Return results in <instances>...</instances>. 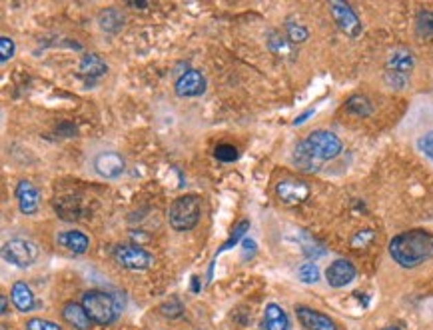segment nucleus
Listing matches in <instances>:
<instances>
[{
    "instance_id": "f257e3e1",
    "label": "nucleus",
    "mask_w": 433,
    "mask_h": 330,
    "mask_svg": "<svg viewBox=\"0 0 433 330\" xmlns=\"http://www.w3.org/2000/svg\"><path fill=\"white\" fill-rule=\"evenodd\" d=\"M390 254L399 266L415 269L433 258V234L427 231H407L390 242Z\"/></svg>"
},
{
    "instance_id": "f03ea898",
    "label": "nucleus",
    "mask_w": 433,
    "mask_h": 330,
    "mask_svg": "<svg viewBox=\"0 0 433 330\" xmlns=\"http://www.w3.org/2000/svg\"><path fill=\"white\" fill-rule=\"evenodd\" d=\"M341 153V140L334 133L316 130L301 140L294 151V162L303 171H318L321 162L332 160Z\"/></svg>"
},
{
    "instance_id": "7ed1b4c3",
    "label": "nucleus",
    "mask_w": 433,
    "mask_h": 330,
    "mask_svg": "<svg viewBox=\"0 0 433 330\" xmlns=\"http://www.w3.org/2000/svg\"><path fill=\"white\" fill-rule=\"evenodd\" d=\"M200 211L202 202L200 198L194 195L180 196L178 200L172 202L168 211V222L172 229L176 231H192L198 220H200Z\"/></svg>"
},
{
    "instance_id": "20e7f679",
    "label": "nucleus",
    "mask_w": 433,
    "mask_h": 330,
    "mask_svg": "<svg viewBox=\"0 0 433 330\" xmlns=\"http://www.w3.org/2000/svg\"><path fill=\"white\" fill-rule=\"evenodd\" d=\"M82 307L96 324H110L118 316V307L110 294L102 291H90L82 296Z\"/></svg>"
},
{
    "instance_id": "39448f33",
    "label": "nucleus",
    "mask_w": 433,
    "mask_h": 330,
    "mask_svg": "<svg viewBox=\"0 0 433 330\" xmlns=\"http://www.w3.org/2000/svg\"><path fill=\"white\" fill-rule=\"evenodd\" d=\"M2 256L6 262L19 266V269H26L30 264H34L38 258V249L37 244H32L30 240H22V238H17V240H10L4 244L2 249Z\"/></svg>"
},
{
    "instance_id": "423d86ee",
    "label": "nucleus",
    "mask_w": 433,
    "mask_h": 330,
    "mask_svg": "<svg viewBox=\"0 0 433 330\" xmlns=\"http://www.w3.org/2000/svg\"><path fill=\"white\" fill-rule=\"evenodd\" d=\"M114 260L128 271H146V269H150L152 264L150 254L142 251L140 246H130V244L116 246L114 249Z\"/></svg>"
},
{
    "instance_id": "0eeeda50",
    "label": "nucleus",
    "mask_w": 433,
    "mask_h": 330,
    "mask_svg": "<svg viewBox=\"0 0 433 330\" xmlns=\"http://www.w3.org/2000/svg\"><path fill=\"white\" fill-rule=\"evenodd\" d=\"M276 195L288 206H298L308 196H310V186L298 180V178H283L282 182L276 184Z\"/></svg>"
},
{
    "instance_id": "6e6552de",
    "label": "nucleus",
    "mask_w": 433,
    "mask_h": 330,
    "mask_svg": "<svg viewBox=\"0 0 433 330\" xmlns=\"http://www.w3.org/2000/svg\"><path fill=\"white\" fill-rule=\"evenodd\" d=\"M332 17L338 22V26L348 35V37H359L361 35V22L354 8L345 2H330Z\"/></svg>"
},
{
    "instance_id": "1a4fd4ad",
    "label": "nucleus",
    "mask_w": 433,
    "mask_h": 330,
    "mask_svg": "<svg viewBox=\"0 0 433 330\" xmlns=\"http://www.w3.org/2000/svg\"><path fill=\"white\" fill-rule=\"evenodd\" d=\"M174 88L180 97H200L206 90V78L198 70H186L182 77L176 80Z\"/></svg>"
},
{
    "instance_id": "9d476101",
    "label": "nucleus",
    "mask_w": 433,
    "mask_h": 330,
    "mask_svg": "<svg viewBox=\"0 0 433 330\" xmlns=\"http://www.w3.org/2000/svg\"><path fill=\"white\" fill-rule=\"evenodd\" d=\"M325 278L330 282V287L334 289H341V287H348L354 278H356V266L350 262V260H336L328 266L325 271Z\"/></svg>"
},
{
    "instance_id": "9b49d317",
    "label": "nucleus",
    "mask_w": 433,
    "mask_h": 330,
    "mask_svg": "<svg viewBox=\"0 0 433 330\" xmlns=\"http://www.w3.org/2000/svg\"><path fill=\"white\" fill-rule=\"evenodd\" d=\"M296 314H298V320L308 330H338L336 322L323 312L308 309V307H298Z\"/></svg>"
},
{
    "instance_id": "f8f14e48",
    "label": "nucleus",
    "mask_w": 433,
    "mask_h": 330,
    "mask_svg": "<svg viewBox=\"0 0 433 330\" xmlns=\"http://www.w3.org/2000/svg\"><path fill=\"white\" fill-rule=\"evenodd\" d=\"M124 158L118 155V153H102V155L96 156L94 168L96 173L104 178H118V176L124 173Z\"/></svg>"
},
{
    "instance_id": "ddd939ff",
    "label": "nucleus",
    "mask_w": 433,
    "mask_h": 330,
    "mask_svg": "<svg viewBox=\"0 0 433 330\" xmlns=\"http://www.w3.org/2000/svg\"><path fill=\"white\" fill-rule=\"evenodd\" d=\"M17 198H19L20 211L24 214H34L38 211V188L30 180H20L17 184Z\"/></svg>"
},
{
    "instance_id": "4468645a",
    "label": "nucleus",
    "mask_w": 433,
    "mask_h": 330,
    "mask_svg": "<svg viewBox=\"0 0 433 330\" xmlns=\"http://www.w3.org/2000/svg\"><path fill=\"white\" fill-rule=\"evenodd\" d=\"M62 318L76 330H88L92 324V318L88 316L86 309L78 302H66L62 309Z\"/></svg>"
},
{
    "instance_id": "2eb2a0df",
    "label": "nucleus",
    "mask_w": 433,
    "mask_h": 330,
    "mask_svg": "<svg viewBox=\"0 0 433 330\" xmlns=\"http://www.w3.org/2000/svg\"><path fill=\"white\" fill-rule=\"evenodd\" d=\"M10 298L17 307V311L20 312H30L34 309V294L30 291V287L26 282H14L12 287V292H10Z\"/></svg>"
},
{
    "instance_id": "dca6fc26",
    "label": "nucleus",
    "mask_w": 433,
    "mask_h": 330,
    "mask_svg": "<svg viewBox=\"0 0 433 330\" xmlns=\"http://www.w3.org/2000/svg\"><path fill=\"white\" fill-rule=\"evenodd\" d=\"M58 242L64 246V249H68L70 253L74 254H84L88 251V236L84 233H80V231H68V233H62L58 236Z\"/></svg>"
},
{
    "instance_id": "f3484780",
    "label": "nucleus",
    "mask_w": 433,
    "mask_h": 330,
    "mask_svg": "<svg viewBox=\"0 0 433 330\" xmlns=\"http://www.w3.org/2000/svg\"><path fill=\"white\" fill-rule=\"evenodd\" d=\"M264 324L268 330H288L290 329V320L288 314L278 307V304H268L264 311Z\"/></svg>"
},
{
    "instance_id": "a211bd4d",
    "label": "nucleus",
    "mask_w": 433,
    "mask_h": 330,
    "mask_svg": "<svg viewBox=\"0 0 433 330\" xmlns=\"http://www.w3.org/2000/svg\"><path fill=\"white\" fill-rule=\"evenodd\" d=\"M414 64H415L414 55H412L410 50H405V48H397L396 52L390 57V60H387V70H390V72L405 75V72H410V70L414 68Z\"/></svg>"
},
{
    "instance_id": "6ab92c4d",
    "label": "nucleus",
    "mask_w": 433,
    "mask_h": 330,
    "mask_svg": "<svg viewBox=\"0 0 433 330\" xmlns=\"http://www.w3.org/2000/svg\"><path fill=\"white\" fill-rule=\"evenodd\" d=\"M80 72L90 78L102 77L106 72V64L98 55H86L84 59L80 60Z\"/></svg>"
},
{
    "instance_id": "aec40b11",
    "label": "nucleus",
    "mask_w": 433,
    "mask_h": 330,
    "mask_svg": "<svg viewBox=\"0 0 433 330\" xmlns=\"http://www.w3.org/2000/svg\"><path fill=\"white\" fill-rule=\"evenodd\" d=\"M345 110L350 115H356V117H370L372 110H374V104L370 102V98L363 97V95H354L345 102Z\"/></svg>"
},
{
    "instance_id": "412c9836",
    "label": "nucleus",
    "mask_w": 433,
    "mask_h": 330,
    "mask_svg": "<svg viewBox=\"0 0 433 330\" xmlns=\"http://www.w3.org/2000/svg\"><path fill=\"white\" fill-rule=\"evenodd\" d=\"M415 30L421 39H433V10H421L417 14Z\"/></svg>"
},
{
    "instance_id": "4be33fe9",
    "label": "nucleus",
    "mask_w": 433,
    "mask_h": 330,
    "mask_svg": "<svg viewBox=\"0 0 433 330\" xmlns=\"http://www.w3.org/2000/svg\"><path fill=\"white\" fill-rule=\"evenodd\" d=\"M268 42H270V48H272L278 57H283V59H285V57H294V46H292V42H288L282 35L272 32Z\"/></svg>"
},
{
    "instance_id": "5701e85b",
    "label": "nucleus",
    "mask_w": 433,
    "mask_h": 330,
    "mask_svg": "<svg viewBox=\"0 0 433 330\" xmlns=\"http://www.w3.org/2000/svg\"><path fill=\"white\" fill-rule=\"evenodd\" d=\"M122 24H124V19L116 10H104L100 14V26H102L104 32H112L114 35L122 28Z\"/></svg>"
},
{
    "instance_id": "b1692460",
    "label": "nucleus",
    "mask_w": 433,
    "mask_h": 330,
    "mask_svg": "<svg viewBox=\"0 0 433 330\" xmlns=\"http://www.w3.org/2000/svg\"><path fill=\"white\" fill-rule=\"evenodd\" d=\"M248 229H250V220H242L236 229H234V233L230 234V238H228L226 242L222 244V249L218 251V254L224 253V251H230V249H234L242 238H245V233H248Z\"/></svg>"
},
{
    "instance_id": "393cba45",
    "label": "nucleus",
    "mask_w": 433,
    "mask_h": 330,
    "mask_svg": "<svg viewBox=\"0 0 433 330\" xmlns=\"http://www.w3.org/2000/svg\"><path fill=\"white\" fill-rule=\"evenodd\" d=\"M285 35H288V39H290L292 44H300V42L308 40V37H310L308 28L298 24V22H288L285 24Z\"/></svg>"
},
{
    "instance_id": "a878e982",
    "label": "nucleus",
    "mask_w": 433,
    "mask_h": 330,
    "mask_svg": "<svg viewBox=\"0 0 433 330\" xmlns=\"http://www.w3.org/2000/svg\"><path fill=\"white\" fill-rule=\"evenodd\" d=\"M298 278L305 284H316L320 280V271L314 262H305L298 269Z\"/></svg>"
},
{
    "instance_id": "bb28decb",
    "label": "nucleus",
    "mask_w": 433,
    "mask_h": 330,
    "mask_svg": "<svg viewBox=\"0 0 433 330\" xmlns=\"http://www.w3.org/2000/svg\"><path fill=\"white\" fill-rule=\"evenodd\" d=\"M214 156L220 162H234V160H238V151L232 144H218L214 148Z\"/></svg>"
},
{
    "instance_id": "cd10ccee",
    "label": "nucleus",
    "mask_w": 433,
    "mask_h": 330,
    "mask_svg": "<svg viewBox=\"0 0 433 330\" xmlns=\"http://www.w3.org/2000/svg\"><path fill=\"white\" fill-rule=\"evenodd\" d=\"M26 330H62V327H58L50 320H44V318H28Z\"/></svg>"
},
{
    "instance_id": "c85d7f7f",
    "label": "nucleus",
    "mask_w": 433,
    "mask_h": 330,
    "mask_svg": "<svg viewBox=\"0 0 433 330\" xmlns=\"http://www.w3.org/2000/svg\"><path fill=\"white\" fill-rule=\"evenodd\" d=\"M160 312L164 314V316H168V318H178V316H182V304L178 302V300H168V302H164L162 307H160Z\"/></svg>"
},
{
    "instance_id": "c756f323",
    "label": "nucleus",
    "mask_w": 433,
    "mask_h": 330,
    "mask_svg": "<svg viewBox=\"0 0 433 330\" xmlns=\"http://www.w3.org/2000/svg\"><path fill=\"white\" fill-rule=\"evenodd\" d=\"M14 50H17V46H14V42L10 39H0V60L2 62H8V60L14 57Z\"/></svg>"
},
{
    "instance_id": "7c9ffc66",
    "label": "nucleus",
    "mask_w": 433,
    "mask_h": 330,
    "mask_svg": "<svg viewBox=\"0 0 433 330\" xmlns=\"http://www.w3.org/2000/svg\"><path fill=\"white\" fill-rule=\"evenodd\" d=\"M417 146H419V151L427 156V158H432L433 162V135L421 136V138L417 140Z\"/></svg>"
},
{
    "instance_id": "2f4dec72",
    "label": "nucleus",
    "mask_w": 433,
    "mask_h": 330,
    "mask_svg": "<svg viewBox=\"0 0 433 330\" xmlns=\"http://www.w3.org/2000/svg\"><path fill=\"white\" fill-rule=\"evenodd\" d=\"M387 84L390 86H394V88H401V86H405V75H399V72H390L387 70Z\"/></svg>"
},
{
    "instance_id": "473e14b6",
    "label": "nucleus",
    "mask_w": 433,
    "mask_h": 330,
    "mask_svg": "<svg viewBox=\"0 0 433 330\" xmlns=\"http://www.w3.org/2000/svg\"><path fill=\"white\" fill-rule=\"evenodd\" d=\"M242 246H244V258H252L254 254H256V242L252 240V238H244L242 240Z\"/></svg>"
},
{
    "instance_id": "72a5a7b5",
    "label": "nucleus",
    "mask_w": 433,
    "mask_h": 330,
    "mask_svg": "<svg viewBox=\"0 0 433 330\" xmlns=\"http://www.w3.org/2000/svg\"><path fill=\"white\" fill-rule=\"evenodd\" d=\"M372 236H374V233H370V231L358 234V236L352 240V246H359V244H367V242H372Z\"/></svg>"
},
{
    "instance_id": "f704fd0d",
    "label": "nucleus",
    "mask_w": 433,
    "mask_h": 330,
    "mask_svg": "<svg viewBox=\"0 0 433 330\" xmlns=\"http://www.w3.org/2000/svg\"><path fill=\"white\" fill-rule=\"evenodd\" d=\"M314 113H316V110H314V108H308V110H305V113H303V115H300V117L296 118V120H294V124H296V126H298V124H301V122H305V120H308V118L312 117V115H314Z\"/></svg>"
},
{
    "instance_id": "c9c22d12",
    "label": "nucleus",
    "mask_w": 433,
    "mask_h": 330,
    "mask_svg": "<svg viewBox=\"0 0 433 330\" xmlns=\"http://www.w3.org/2000/svg\"><path fill=\"white\" fill-rule=\"evenodd\" d=\"M57 133H60V135H62V133L74 135L76 128H74V124H60V126H58V128H57Z\"/></svg>"
},
{
    "instance_id": "e433bc0d",
    "label": "nucleus",
    "mask_w": 433,
    "mask_h": 330,
    "mask_svg": "<svg viewBox=\"0 0 433 330\" xmlns=\"http://www.w3.org/2000/svg\"><path fill=\"white\" fill-rule=\"evenodd\" d=\"M0 302H2V314H6V311H8V298H6V296H2V298H0Z\"/></svg>"
},
{
    "instance_id": "4c0bfd02",
    "label": "nucleus",
    "mask_w": 433,
    "mask_h": 330,
    "mask_svg": "<svg viewBox=\"0 0 433 330\" xmlns=\"http://www.w3.org/2000/svg\"><path fill=\"white\" fill-rule=\"evenodd\" d=\"M130 6H134V8H146L148 4L146 2H130Z\"/></svg>"
},
{
    "instance_id": "58836bf2",
    "label": "nucleus",
    "mask_w": 433,
    "mask_h": 330,
    "mask_svg": "<svg viewBox=\"0 0 433 330\" xmlns=\"http://www.w3.org/2000/svg\"><path fill=\"white\" fill-rule=\"evenodd\" d=\"M383 330H401V329H397V327H387V329H383Z\"/></svg>"
}]
</instances>
